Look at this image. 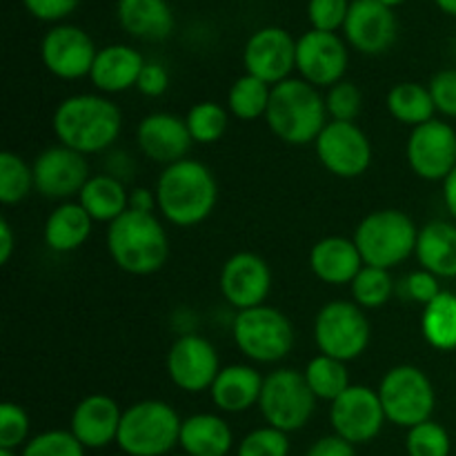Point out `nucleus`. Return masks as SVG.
I'll return each mask as SVG.
<instances>
[{
  "label": "nucleus",
  "mask_w": 456,
  "mask_h": 456,
  "mask_svg": "<svg viewBox=\"0 0 456 456\" xmlns=\"http://www.w3.org/2000/svg\"><path fill=\"white\" fill-rule=\"evenodd\" d=\"M52 127L61 145L78 154H101L110 150L123 129L118 105L101 94H76L53 110Z\"/></svg>",
  "instance_id": "nucleus-1"
},
{
  "label": "nucleus",
  "mask_w": 456,
  "mask_h": 456,
  "mask_svg": "<svg viewBox=\"0 0 456 456\" xmlns=\"http://www.w3.org/2000/svg\"><path fill=\"white\" fill-rule=\"evenodd\" d=\"M154 191L159 212L178 227L203 223L218 200V185L212 169L191 159L167 165L156 181Z\"/></svg>",
  "instance_id": "nucleus-2"
},
{
  "label": "nucleus",
  "mask_w": 456,
  "mask_h": 456,
  "mask_svg": "<svg viewBox=\"0 0 456 456\" xmlns=\"http://www.w3.org/2000/svg\"><path fill=\"white\" fill-rule=\"evenodd\" d=\"M265 120L285 145H310L328 125L325 96L303 78L283 80L272 87Z\"/></svg>",
  "instance_id": "nucleus-3"
},
{
  "label": "nucleus",
  "mask_w": 456,
  "mask_h": 456,
  "mask_svg": "<svg viewBox=\"0 0 456 456\" xmlns=\"http://www.w3.org/2000/svg\"><path fill=\"white\" fill-rule=\"evenodd\" d=\"M107 252L127 274H156L169 256L167 232L154 214L127 209L107 230Z\"/></svg>",
  "instance_id": "nucleus-4"
},
{
  "label": "nucleus",
  "mask_w": 456,
  "mask_h": 456,
  "mask_svg": "<svg viewBox=\"0 0 456 456\" xmlns=\"http://www.w3.org/2000/svg\"><path fill=\"white\" fill-rule=\"evenodd\" d=\"M183 419L159 399L138 401L123 410L116 445L127 456H167L181 441Z\"/></svg>",
  "instance_id": "nucleus-5"
},
{
  "label": "nucleus",
  "mask_w": 456,
  "mask_h": 456,
  "mask_svg": "<svg viewBox=\"0 0 456 456\" xmlns=\"http://www.w3.org/2000/svg\"><path fill=\"white\" fill-rule=\"evenodd\" d=\"M419 227L401 209L370 212L354 230V243L365 265L392 270L417 249Z\"/></svg>",
  "instance_id": "nucleus-6"
},
{
  "label": "nucleus",
  "mask_w": 456,
  "mask_h": 456,
  "mask_svg": "<svg viewBox=\"0 0 456 456\" xmlns=\"http://www.w3.org/2000/svg\"><path fill=\"white\" fill-rule=\"evenodd\" d=\"M232 337L240 354L254 363H279L294 347V325L281 310L258 305L234 316Z\"/></svg>",
  "instance_id": "nucleus-7"
},
{
  "label": "nucleus",
  "mask_w": 456,
  "mask_h": 456,
  "mask_svg": "<svg viewBox=\"0 0 456 456\" xmlns=\"http://www.w3.org/2000/svg\"><path fill=\"white\" fill-rule=\"evenodd\" d=\"M377 392L387 421L405 430L430 421L435 412V386L428 374L414 365H396L387 370Z\"/></svg>",
  "instance_id": "nucleus-8"
},
{
  "label": "nucleus",
  "mask_w": 456,
  "mask_h": 456,
  "mask_svg": "<svg viewBox=\"0 0 456 456\" xmlns=\"http://www.w3.org/2000/svg\"><path fill=\"white\" fill-rule=\"evenodd\" d=\"M316 408V396L312 395L303 372L294 368H279L263 381L261 410L270 428L285 432H298L310 423Z\"/></svg>",
  "instance_id": "nucleus-9"
},
{
  "label": "nucleus",
  "mask_w": 456,
  "mask_h": 456,
  "mask_svg": "<svg viewBox=\"0 0 456 456\" xmlns=\"http://www.w3.org/2000/svg\"><path fill=\"white\" fill-rule=\"evenodd\" d=\"M372 325L363 307L354 301H330L319 310L314 319V341L321 354L332 359L354 361L368 350Z\"/></svg>",
  "instance_id": "nucleus-10"
},
{
  "label": "nucleus",
  "mask_w": 456,
  "mask_h": 456,
  "mask_svg": "<svg viewBox=\"0 0 456 456\" xmlns=\"http://www.w3.org/2000/svg\"><path fill=\"white\" fill-rule=\"evenodd\" d=\"M314 147L321 165L338 178H359L372 165V142L356 123L330 120Z\"/></svg>",
  "instance_id": "nucleus-11"
},
{
  "label": "nucleus",
  "mask_w": 456,
  "mask_h": 456,
  "mask_svg": "<svg viewBox=\"0 0 456 456\" xmlns=\"http://www.w3.org/2000/svg\"><path fill=\"white\" fill-rule=\"evenodd\" d=\"M386 421L379 392L368 386H350L330 403V426L334 435L350 441L352 445L377 439Z\"/></svg>",
  "instance_id": "nucleus-12"
},
{
  "label": "nucleus",
  "mask_w": 456,
  "mask_h": 456,
  "mask_svg": "<svg viewBox=\"0 0 456 456\" xmlns=\"http://www.w3.org/2000/svg\"><path fill=\"white\" fill-rule=\"evenodd\" d=\"M410 169L423 181L444 183L456 167V132L445 120H430L412 129L405 147Z\"/></svg>",
  "instance_id": "nucleus-13"
},
{
  "label": "nucleus",
  "mask_w": 456,
  "mask_h": 456,
  "mask_svg": "<svg viewBox=\"0 0 456 456\" xmlns=\"http://www.w3.org/2000/svg\"><path fill=\"white\" fill-rule=\"evenodd\" d=\"M31 169H34V190L43 199L65 200V203L74 194L78 196L85 183L92 178L87 156L65 145H53L40 151Z\"/></svg>",
  "instance_id": "nucleus-14"
},
{
  "label": "nucleus",
  "mask_w": 456,
  "mask_h": 456,
  "mask_svg": "<svg viewBox=\"0 0 456 456\" xmlns=\"http://www.w3.org/2000/svg\"><path fill=\"white\" fill-rule=\"evenodd\" d=\"M243 65L245 74L274 87L297 69V40L281 27H263L245 43Z\"/></svg>",
  "instance_id": "nucleus-15"
},
{
  "label": "nucleus",
  "mask_w": 456,
  "mask_h": 456,
  "mask_svg": "<svg viewBox=\"0 0 456 456\" xmlns=\"http://www.w3.org/2000/svg\"><path fill=\"white\" fill-rule=\"evenodd\" d=\"M221 372L218 352L208 338L185 334L172 343L167 352V374L178 390L200 395L209 390Z\"/></svg>",
  "instance_id": "nucleus-16"
},
{
  "label": "nucleus",
  "mask_w": 456,
  "mask_h": 456,
  "mask_svg": "<svg viewBox=\"0 0 456 456\" xmlns=\"http://www.w3.org/2000/svg\"><path fill=\"white\" fill-rule=\"evenodd\" d=\"M96 53L92 36L74 25L52 27L40 43L43 65L61 80H78L92 74Z\"/></svg>",
  "instance_id": "nucleus-17"
},
{
  "label": "nucleus",
  "mask_w": 456,
  "mask_h": 456,
  "mask_svg": "<svg viewBox=\"0 0 456 456\" xmlns=\"http://www.w3.org/2000/svg\"><path fill=\"white\" fill-rule=\"evenodd\" d=\"M350 53L346 43L330 31L310 29L297 40V71L305 83L334 87L347 71Z\"/></svg>",
  "instance_id": "nucleus-18"
},
{
  "label": "nucleus",
  "mask_w": 456,
  "mask_h": 456,
  "mask_svg": "<svg viewBox=\"0 0 456 456\" xmlns=\"http://www.w3.org/2000/svg\"><path fill=\"white\" fill-rule=\"evenodd\" d=\"M221 294L239 312L265 305L272 289V270L258 254L239 252L221 270Z\"/></svg>",
  "instance_id": "nucleus-19"
},
{
  "label": "nucleus",
  "mask_w": 456,
  "mask_h": 456,
  "mask_svg": "<svg viewBox=\"0 0 456 456\" xmlns=\"http://www.w3.org/2000/svg\"><path fill=\"white\" fill-rule=\"evenodd\" d=\"M346 40L365 56L387 52L396 40V16L379 0H354L350 3L346 25Z\"/></svg>",
  "instance_id": "nucleus-20"
},
{
  "label": "nucleus",
  "mask_w": 456,
  "mask_h": 456,
  "mask_svg": "<svg viewBox=\"0 0 456 456\" xmlns=\"http://www.w3.org/2000/svg\"><path fill=\"white\" fill-rule=\"evenodd\" d=\"M136 142L142 156L165 167L187 159L194 145L185 118L169 111H154L145 116L136 127Z\"/></svg>",
  "instance_id": "nucleus-21"
},
{
  "label": "nucleus",
  "mask_w": 456,
  "mask_h": 456,
  "mask_svg": "<svg viewBox=\"0 0 456 456\" xmlns=\"http://www.w3.org/2000/svg\"><path fill=\"white\" fill-rule=\"evenodd\" d=\"M123 410L111 396L89 395L71 412L69 430L85 450H101L116 444Z\"/></svg>",
  "instance_id": "nucleus-22"
},
{
  "label": "nucleus",
  "mask_w": 456,
  "mask_h": 456,
  "mask_svg": "<svg viewBox=\"0 0 456 456\" xmlns=\"http://www.w3.org/2000/svg\"><path fill=\"white\" fill-rule=\"evenodd\" d=\"M263 381L265 377H261V372L252 365H225L218 372L214 386L209 387V396L221 412L243 414L261 401Z\"/></svg>",
  "instance_id": "nucleus-23"
},
{
  "label": "nucleus",
  "mask_w": 456,
  "mask_h": 456,
  "mask_svg": "<svg viewBox=\"0 0 456 456\" xmlns=\"http://www.w3.org/2000/svg\"><path fill=\"white\" fill-rule=\"evenodd\" d=\"M363 258L354 239L325 236L310 249V267L319 281L328 285H350L363 270Z\"/></svg>",
  "instance_id": "nucleus-24"
},
{
  "label": "nucleus",
  "mask_w": 456,
  "mask_h": 456,
  "mask_svg": "<svg viewBox=\"0 0 456 456\" xmlns=\"http://www.w3.org/2000/svg\"><path fill=\"white\" fill-rule=\"evenodd\" d=\"M142 67H145V61L141 52L129 45H110V47L98 49L89 78L98 92L120 94L136 87Z\"/></svg>",
  "instance_id": "nucleus-25"
},
{
  "label": "nucleus",
  "mask_w": 456,
  "mask_h": 456,
  "mask_svg": "<svg viewBox=\"0 0 456 456\" xmlns=\"http://www.w3.org/2000/svg\"><path fill=\"white\" fill-rule=\"evenodd\" d=\"M178 445L187 456H227L234 445V432L218 414H191L183 419Z\"/></svg>",
  "instance_id": "nucleus-26"
},
{
  "label": "nucleus",
  "mask_w": 456,
  "mask_h": 456,
  "mask_svg": "<svg viewBox=\"0 0 456 456\" xmlns=\"http://www.w3.org/2000/svg\"><path fill=\"white\" fill-rule=\"evenodd\" d=\"M421 270L439 279H456V223L430 221L419 230L414 249Z\"/></svg>",
  "instance_id": "nucleus-27"
},
{
  "label": "nucleus",
  "mask_w": 456,
  "mask_h": 456,
  "mask_svg": "<svg viewBox=\"0 0 456 456\" xmlns=\"http://www.w3.org/2000/svg\"><path fill=\"white\" fill-rule=\"evenodd\" d=\"M116 18L134 38L165 40L174 31V13L167 0H118Z\"/></svg>",
  "instance_id": "nucleus-28"
},
{
  "label": "nucleus",
  "mask_w": 456,
  "mask_h": 456,
  "mask_svg": "<svg viewBox=\"0 0 456 456\" xmlns=\"http://www.w3.org/2000/svg\"><path fill=\"white\" fill-rule=\"evenodd\" d=\"M94 221L80 203H61L47 216L43 227V239L52 252L67 254L83 248L92 236Z\"/></svg>",
  "instance_id": "nucleus-29"
},
{
  "label": "nucleus",
  "mask_w": 456,
  "mask_h": 456,
  "mask_svg": "<svg viewBox=\"0 0 456 456\" xmlns=\"http://www.w3.org/2000/svg\"><path fill=\"white\" fill-rule=\"evenodd\" d=\"M78 203L83 205L94 223L111 225L129 209V191L118 176L96 174L80 190Z\"/></svg>",
  "instance_id": "nucleus-30"
},
{
  "label": "nucleus",
  "mask_w": 456,
  "mask_h": 456,
  "mask_svg": "<svg viewBox=\"0 0 456 456\" xmlns=\"http://www.w3.org/2000/svg\"><path fill=\"white\" fill-rule=\"evenodd\" d=\"M387 111L392 118L399 120L408 127H419L423 123L435 120V101L430 96V89L421 83H399L387 92L386 98Z\"/></svg>",
  "instance_id": "nucleus-31"
},
{
  "label": "nucleus",
  "mask_w": 456,
  "mask_h": 456,
  "mask_svg": "<svg viewBox=\"0 0 456 456\" xmlns=\"http://www.w3.org/2000/svg\"><path fill=\"white\" fill-rule=\"evenodd\" d=\"M421 334L428 346L441 352L456 350V294L441 292L423 307Z\"/></svg>",
  "instance_id": "nucleus-32"
},
{
  "label": "nucleus",
  "mask_w": 456,
  "mask_h": 456,
  "mask_svg": "<svg viewBox=\"0 0 456 456\" xmlns=\"http://www.w3.org/2000/svg\"><path fill=\"white\" fill-rule=\"evenodd\" d=\"M303 377H305L312 395L321 401H330V403L352 386L346 363L328 354L314 356L303 370Z\"/></svg>",
  "instance_id": "nucleus-33"
},
{
  "label": "nucleus",
  "mask_w": 456,
  "mask_h": 456,
  "mask_svg": "<svg viewBox=\"0 0 456 456\" xmlns=\"http://www.w3.org/2000/svg\"><path fill=\"white\" fill-rule=\"evenodd\" d=\"M272 87L254 76L245 74L236 80L227 94V110L239 120L265 118L270 105Z\"/></svg>",
  "instance_id": "nucleus-34"
},
{
  "label": "nucleus",
  "mask_w": 456,
  "mask_h": 456,
  "mask_svg": "<svg viewBox=\"0 0 456 456\" xmlns=\"http://www.w3.org/2000/svg\"><path fill=\"white\" fill-rule=\"evenodd\" d=\"M191 141L199 145H214L221 141L230 125V110L212 101H200L190 107L185 116Z\"/></svg>",
  "instance_id": "nucleus-35"
},
{
  "label": "nucleus",
  "mask_w": 456,
  "mask_h": 456,
  "mask_svg": "<svg viewBox=\"0 0 456 456\" xmlns=\"http://www.w3.org/2000/svg\"><path fill=\"white\" fill-rule=\"evenodd\" d=\"M34 191V169L13 151L0 154V203L18 205Z\"/></svg>",
  "instance_id": "nucleus-36"
},
{
  "label": "nucleus",
  "mask_w": 456,
  "mask_h": 456,
  "mask_svg": "<svg viewBox=\"0 0 456 456\" xmlns=\"http://www.w3.org/2000/svg\"><path fill=\"white\" fill-rule=\"evenodd\" d=\"M350 289L356 305L363 307V310H379L392 298L395 281H392L390 270L363 265V270L350 283Z\"/></svg>",
  "instance_id": "nucleus-37"
},
{
  "label": "nucleus",
  "mask_w": 456,
  "mask_h": 456,
  "mask_svg": "<svg viewBox=\"0 0 456 456\" xmlns=\"http://www.w3.org/2000/svg\"><path fill=\"white\" fill-rule=\"evenodd\" d=\"M450 450H452V441H450L448 430L432 419L410 428L405 436L408 456H450Z\"/></svg>",
  "instance_id": "nucleus-38"
},
{
  "label": "nucleus",
  "mask_w": 456,
  "mask_h": 456,
  "mask_svg": "<svg viewBox=\"0 0 456 456\" xmlns=\"http://www.w3.org/2000/svg\"><path fill=\"white\" fill-rule=\"evenodd\" d=\"M20 456H85V445L71 430H45L27 441Z\"/></svg>",
  "instance_id": "nucleus-39"
},
{
  "label": "nucleus",
  "mask_w": 456,
  "mask_h": 456,
  "mask_svg": "<svg viewBox=\"0 0 456 456\" xmlns=\"http://www.w3.org/2000/svg\"><path fill=\"white\" fill-rule=\"evenodd\" d=\"M29 441V414L25 408L12 401L0 405V450L25 448Z\"/></svg>",
  "instance_id": "nucleus-40"
},
{
  "label": "nucleus",
  "mask_w": 456,
  "mask_h": 456,
  "mask_svg": "<svg viewBox=\"0 0 456 456\" xmlns=\"http://www.w3.org/2000/svg\"><path fill=\"white\" fill-rule=\"evenodd\" d=\"M236 456H289V439L276 428H256L243 436Z\"/></svg>",
  "instance_id": "nucleus-41"
},
{
  "label": "nucleus",
  "mask_w": 456,
  "mask_h": 456,
  "mask_svg": "<svg viewBox=\"0 0 456 456\" xmlns=\"http://www.w3.org/2000/svg\"><path fill=\"white\" fill-rule=\"evenodd\" d=\"M325 107H328V116L332 120H341V123H354L359 118L361 110H363V96L361 89L350 80H341L334 87L328 89L325 96Z\"/></svg>",
  "instance_id": "nucleus-42"
},
{
  "label": "nucleus",
  "mask_w": 456,
  "mask_h": 456,
  "mask_svg": "<svg viewBox=\"0 0 456 456\" xmlns=\"http://www.w3.org/2000/svg\"><path fill=\"white\" fill-rule=\"evenodd\" d=\"M350 3L347 0H310L307 4V18L312 22V29L330 31L337 34L346 25Z\"/></svg>",
  "instance_id": "nucleus-43"
},
{
  "label": "nucleus",
  "mask_w": 456,
  "mask_h": 456,
  "mask_svg": "<svg viewBox=\"0 0 456 456\" xmlns=\"http://www.w3.org/2000/svg\"><path fill=\"white\" fill-rule=\"evenodd\" d=\"M430 96L439 114L456 118V69H441L432 76Z\"/></svg>",
  "instance_id": "nucleus-44"
},
{
  "label": "nucleus",
  "mask_w": 456,
  "mask_h": 456,
  "mask_svg": "<svg viewBox=\"0 0 456 456\" xmlns=\"http://www.w3.org/2000/svg\"><path fill=\"white\" fill-rule=\"evenodd\" d=\"M405 292L410 294V298L417 303H421L423 307L430 301H435L444 289L439 288V276H435L428 270H417L405 279Z\"/></svg>",
  "instance_id": "nucleus-45"
},
{
  "label": "nucleus",
  "mask_w": 456,
  "mask_h": 456,
  "mask_svg": "<svg viewBox=\"0 0 456 456\" xmlns=\"http://www.w3.org/2000/svg\"><path fill=\"white\" fill-rule=\"evenodd\" d=\"M22 3H25L27 12L38 20L58 22L76 12L80 0H22Z\"/></svg>",
  "instance_id": "nucleus-46"
},
{
  "label": "nucleus",
  "mask_w": 456,
  "mask_h": 456,
  "mask_svg": "<svg viewBox=\"0 0 456 456\" xmlns=\"http://www.w3.org/2000/svg\"><path fill=\"white\" fill-rule=\"evenodd\" d=\"M169 74L160 62H145L141 76H138L136 89L147 98H159L167 92Z\"/></svg>",
  "instance_id": "nucleus-47"
},
{
  "label": "nucleus",
  "mask_w": 456,
  "mask_h": 456,
  "mask_svg": "<svg viewBox=\"0 0 456 456\" xmlns=\"http://www.w3.org/2000/svg\"><path fill=\"white\" fill-rule=\"evenodd\" d=\"M305 456H356V450L350 441L341 439V436L337 435H330L314 441Z\"/></svg>",
  "instance_id": "nucleus-48"
},
{
  "label": "nucleus",
  "mask_w": 456,
  "mask_h": 456,
  "mask_svg": "<svg viewBox=\"0 0 456 456\" xmlns=\"http://www.w3.org/2000/svg\"><path fill=\"white\" fill-rule=\"evenodd\" d=\"M129 209H134V212L154 214V209H159L156 191L147 190V187H136V190H132L129 191Z\"/></svg>",
  "instance_id": "nucleus-49"
},
{
  "label": "nucleus",
  "mask_w": 456,
  "mask_h": 456,
  "mask_svg": "<svg viewBox=\"0 0 456 456\" xmlns=\"http://www.w3.org/2000/svg\"><path fill=\"white\" fill-rule=\"evenodd\" d=\"M16 249V236L7 218H0V265H7L12 261V254Z\"/></svg>",
  "instance_id": "nucleus-50"
},
{
  "label": "nucleus",
  "mask_w": 456,
  "mask_h": 456,
  "mask_svg": "<svg viewBox=\"0 0 456 456\" xmlns=\"http://www.w3.org/2000/svg\"><path fill=\"white\" fill-rule=\"evenodd\" d=\"M444 200H445V208H448L450 216L456 221V167L444 181Z\"/></svg>",
  "instance_id": "nucleus-51"
},
{
  "label": "nucleus",
  "mask_w": 456,
  "mask_h": 456,
  "mask_svg": "<svg viewBox=\"0 0 456 456\" xmlns=\"http://www.w3.org/2000/svg\"><path fill=\"white\" fill-rule=\"evenodd\" d=\"M435 3L441 12L450 13V16H456V0H435Z\"/></svg>",
  "instance_id": "nucleus-52"
},
{
  "label": "nucleus",
  "mask_w": 456,
  "mask_h": 456,
  "mask_svg": "<svg viewBox=\"0 0 456 456\" xmlns=\"http://www.w3.org/2000/svg\"><path fill=\"white\" fill-rule=\"evenodd\" d=\"M379 3H383V4H386V7H396V4H403L405 3V0H379Z\"/></svg>",
  "instance_id": "nucleus-53"
},
{
  "label": "nucleus",
  "mask_w": 456,
  "mask_h": 456,
  "mask_svg": "<svg viewBox=\"0 0 456 456\" xmlns=\"http://www.w3.org/2000/svg\"><path fill=\"white\" fill-rule=\"evenodd\" d=\"M0 456H18V454L12 452V450H0Z\"/></svg>",
  "instance_id": "nucleus-54"
},
{
  "label": "nucleus",
  "mask_w": 456,
  "mask_h": 456,
  "mask_svg": "<svg viewBox=\"0 0 456 456\" xmlns=\"http://www.w3.org/2000/svg\"><path fill=\"white\" fill-rule=\"evenodd\" d=\"M178 456H187V454H178Z\"/></svg>",
  "instance_id": "nucleus-55"
}]
</instances>
